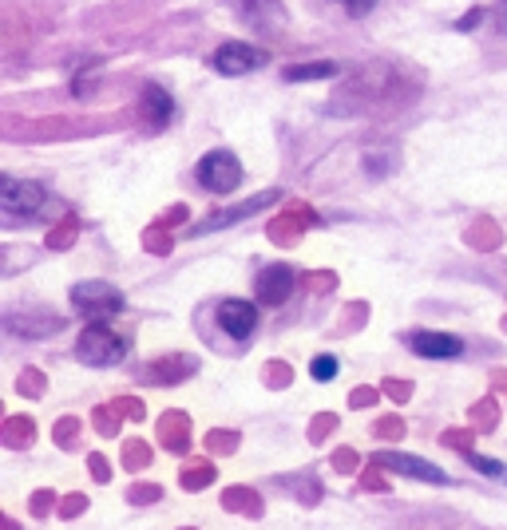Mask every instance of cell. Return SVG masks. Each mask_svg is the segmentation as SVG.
Segmentation results:
<instances>
[{
  "label": "cell",
  "mask_w": 507,
  "mask_h": 530,
  "mask_svg": "<svg viewBox=\"0 0 507 530\" xmlns=\"http://www.w3.org/2000/svg\"><path fill=\"white\" fill-rule=\"evenodd\" d=\"M127 348H131V337L115 332L112 324H104V321H91L88 329L80 332V340H75V356H80L83 364H115V361H123Z\"/></svg>",
  "instance_id": "cell-1"
},
{
  "label": "cell",
  "mask_w": 507,
  "mask_h": 530,
  "mask_svg": "<svg viewBox=\"0 0 507 530\" xmlns=\"http://www.w3.org/2000/svg\"><path fill=\"white\" fill-rule=\"evenodd\" d=\"M72 309L88 321H107V317H120L127 309V297L112 281H80L72 289Z\"/></svg>",
  "instance_id": "cell-2"
},
{
  "label": "cell",
  "mask_w": 507,
  "mask_h": 530,
  "mask_svg": "<svg viewBox=\"0 0 507 530\" xmlns=\"http://www.w3.org/2000/svg\"><path fill=\"white\" fill-rule=\"evenodd\" d=\"M194 178H199V186L210 194H230L242 186V162L222 147L207 151V155L199 159V167H194Z\"/></svg>",
  "instance_id": "cell-3"
},
{
  "label": "cell",
  "mask_w": 507,
  "mask_h": 530,
  "mask_svg": "<svg viewBox=\"0 0 507 530\" xmlns=\"http://www.w3.org/2000/svg\"><path fill=\"white\" fill-rule=\"evenodd\" d=\"M44 202L48 191L40 183H20L12 175L0 178V207L8 218H36V214H44Z\"/></svg>",
  "instance_id": "cell-4"
},
{
  "label": "cell",
  "mask_w": 507,
  "mask_h": 530,
  "mask_svg": "<svg viewBox=\"0 0 507 530\" xmlns=\"http://www.w3.org/2000/svg\"><path fill=\"white\" fill-rule=\"evenodd\" d=\"M277 199H282V194H277V191H261V194H254V199L238 202V207H230V210H214V214H210V218H202L199 226L191 230V238L214 234V230H226V226H238V222H246V218H254V214H261L266 207H274Z\"/></svg>",
  "instance_id": "cell-5"
},
{
  "label": "cell",
  "mask_w": 507,
  "mask_h": 530,
  "mask_svg": "<svg viewBox=\"0 0 507 530\" xmlns=\"http://www.w3.org/2000/svg\"><path fill=\"white\" fill-rule=\"evenodd\" d=\"M269 64V52L258 44H242V40H226L222 48L214 52V67L222 75H250L258 67Z\"/></svg>",
  "instance_id": "cell-6"
},
{
  "label": "cell",
  "mask_w": 507,
  "mask_h": 530,
  "mask_svg": "<svg viewBox=\"0 0 507 530\" xmlns=\"http://www.w3.org/2000/svg\"><path fill=\"white\" fill-rule=\"evenodd\" d=\"M218 329L234 340H246V337H254V329H258V309H254L250 301H238V297L222 301L218 305Z\"/></svg>",
  "instance_id": "cell-7"
},
{
  "label": "cell",
  "mask_w": 507,
  "mask_h": 530,
  "mask_svg": "<svg viewBox=\"0 0 507 530\" xmlns=\"http://www.w3.org/2000/svg\"><path fill=\"white\" fill-rule=\"evenodd\" d=\"M409 348L417 356H425V361H456V356L464 353V340L460 337H448V332H412L409 337Z\"/></svg>",
  "instance_id": "cell-8"
},
{
  "label": "cell",
  "mask_w": 507,
  "mask_h": 530,
  "mask_svg": "<svg viewBox=\"0 0 507 530\" xmlns=\"http://www.w3.org/2000/svg\"><path fill=\"white\" fill-rule=\"evenodd\" d=\"M380 464L388 467V472H401V475H412V479H425V483H452V475L444 472V467H433V464H425V459H417V456H404V451H380Z\"/></svg>",
  "instance_id": "cell-9"
},
{
  "label": "cell",
  "mask_w": 507,
  "mask_h": 530,
  "mask_svg": "<svg viewBox=\"0 0 507 530\" xmlns=\"http://www.w3.org/2000/svg\"><path fill=\"white\" fill-rule=\"evenodd\" d=\"M254 289H258V297L266 305H282L293 293V269L290 265H266L258 273V281H254Z\"/></svg>",
  "instance_id": "cell-10"
},
{
  "label": "cell",
  "mask_w": 507,
  "mask_h": 530,
  "mask_svg": "<svg viewBox=\"0 0 507 530\" xmlns=\"http://www.w3.org/2000/svg\"><path fill=\"white\" fill-rule=\"evenodd\" d=\"M139 107H143V115H147L151 127H167V123L175 119V99H171V91L159 88V83H143Z\"/></svg>",
  "instance_id": "cell-11"
},
{
  "label": "cell",
  "mask_w": 507,
  "mask_h": 530,
  "mask_svg": "<svg viewBox=\"0 0 507 530\" xmlns=\"http://www.w3.org/2000/svg\"><path fill=\"white\" fill-rule=\"evenodd\" d=\"M242 16H246V24L254 32H274L285 24L282 0H246V4H242Z\"/></svg>",
  "instance_id": "cell-12"
},
{
  "label": "cell",
  "mask_w": 507,
  "mask_h": 530,
  "mask_svg": "<svg viewBox=\"0 0 507 530\" xmlns=\"http://www.w3.org/2000/svg\"><path fill=\"white\" fill-rule=\"evenodd\" d=\"M309 218H314V214H309L306 207H293L290 214H282V218L269 226V238H274L277 246H293L298 242V234H301V226H306Z\"/></svg>",
  "instance_id": "cell-13"
},
{
  "label": "cell",
  "mask_w": 507,
  "mask_h": 530,
  "mask_svg": "<svg viewBox=\"0 0 507 530\" xmlns=\"http://www.w3.org/2000/svg\"><path fill=\"white\" fill-rule=\"evenodd\" d=\"M8 329H16L20 337H48V332L60 329V317H56V313H32V317L8 313Z\"/></svg>",
  "instance_id": "cell-14"
},
{
  "label": "cell",
  "mask_w": 507,
  "mask_h": 530,
  "mask_svg": "<svg viewBox=\"0 0 507 530\" xmlns=\"http://www.w3.org/2000/svg\"><path fill=\"white\" fill-rule=\"evenodd\" d=\"M282 75L290 83H309V80H333V75H341V67L333 59H317V64H290Z\"/></svg>",
  "instance_id": "cell-15"
},
{
  "label": "cell",
  "mask_w": 507,
  "mask_h": 530,
  "mask_svg": "<svg viewBox=\"0 0 507 530\" xmlns=\"http://www.w3.org/2000/svg\"><path fill=\"white\" fill-rule=\"evenodd\" d=\"M194 372V356H167L163 364H155L151 369V380H163V384H175L183 380V376Z\"/></svg>",
  "instance_id": "cell-16"
},
{
  "label": "cell",
  "mask_w": 507,
  "mask_h": 530,
  "mask_svg": "<svg viewBox=\"0 0 507 530\" xmlns=\"http://www.w3.org/2000/svg\"><path fill=\"white\" fill-rule=\"evenodd\" d=\"M468 242L480 246V250H495V246H500V234H495L492 222H476V226H472V234H468Z\"/></svg>",
  "instance_id": "cell-17"
},
{
  "label": "cell",
  "mask_w": 507,
  "mask_h": 530,
  "mask_svg": "<svg viewBox=\"0 0 507 530\" xmlns=\"http://www.w3.org/2000/svg\"><path fill=\"white\" fill-rule=\"evenodd\" d=\"M309 376H314V380H333L337 376V356H329V353H321V356H314V364H309Z\"/></svg>",
  "instance_id": "cell-18"
},
{
  "label": "cell",
  "mask_w": 507,
  "mask_h": 530,
  "mask_svg": "<svg viewBox=\"0 0 507 530\" xmlns=\"http://www.w3.org/2000/svg\"><path fill=\"white\" fill-rule=\"evenodd\" d=\"M91 91H99V75H96V72H80V75L72 80V96H75V99H88Z\"/></svg>",
  "instance_id": "cell-19"
},
{
  "label": "cell",
  "mask_w": 507,
  "mask_h": 530,
  "mask_svg": "<svg viewBox=\"0 0 507 530\" xmlns=\"http://www.w3.org/2000/svg\"><path fill=\"white\" fill-rule=\"evenodd\" d=\"M468 464L476 467V472L492 475V479H507V467H503V464H495V459H488V456H476V451H472V456H468Z\"/></svg>",
  "instance_id": "cell-20"
},
{
  "label": "cell",
  "mask_w": 507,
  "mask_h": 530,
  "mask_svg": "<svg viewBox=\"0 0 507 530\" xmlns=\"http://www.w3.org/2000/svg\"><path fill=\"white\" fill-rule=\"evenodd\" d=\"M72 238H75V222L67 218L64 226H56V230H52V238H48V246H52V250H64V246H72Z\"/></svg>",
  "instance_id": "cell-21"
},
{
  "label": "cell",
  "mask_w": 507,
  "mask_h": 530,
  "mask_svg": "<svg viewBox=\"0 0 507 530\" xmlns=\"http://www.w3.org/2000/svg\"><path fill=\"white\" fill-rule=\"evenodd\" d=\"M484 8H468V12H464L460 16V20H456V32H476L480 28V24H484Z\"/></svg>",
  "instance_id": "cell-22"
},
{
  "label": "cell",
  "mask_w": 507,
  "mask_h": 530,
  "mask_svg": "<svg viewBox=\"0 0 507 530\" xmlns=\"http://www.w3.org/2000/svg\"><path fill=\"white\" fill-rule=\"evenodd\" d=\"M20 388H24V396H36V392H40V388H44V376H36V372H28V376H24V380H20Z\"/></svg>",
  "instance_id": "cell-23"
},
{
  "label": "cell",
  "mask_w": 507,
  "mask_h": 530,
  "mask_svg": "<svg viewBox=\"0 0 507 530\" xmlns=\"http://www.w3.org/2000/svg\"><path fill=\"white\" fill-rule=\"evenodd\" d=\"M373 4H377V0H345L349 16H365V12H373Z\"/></svg>",
  "instance_id": "cell-24"
},
{
  "label": "cell",
  "mask_w": 507,
  "mask_h": 530,
  "mask_svg": "<svg viewBox=\"0 0 507 530\" xmlns=\"http://www.w3.org/2000/svg\"><path fill=\"white\" fill-rule=\"evenodd\" d=\"M385 388H388V396H393V400H409V392H412L404 380H388Z\"/></svg>",
  "instance_id": "cell-25"
},
{
  "label": "cell",
  "mask_w": 507,
  "mask_h": 530,
  "mask_svg": "<svg viewBox=\"0 0 507 530\" xmlns=\"http://www.w3.org/2000/svg\"><path fill=\"white\" fill-rule=\"evenodd\" d=\"M495 28H500V36H507V0L495 4Z\"/></svg>",
  "instance_id": "cell-26"
},
{
  "label": "cell",
  "mask_w": 507,
  "mask_h": 530,
  "mask_svg": "<svg viewBox=\"0 0 507 530\" xmlns=\"http://www.w3.org/2000/svg\"><path fill=\"white\" fill-rule=\"evenodd\" d=\"M28 420H12V427H8V440H24V435H28Z\"/></svg>",
  "instance_id": "cell-27"
},
{
  "label": "cell",
  "mask_w": 507,
  "mask_h": 530,
  "mask_svg": "<svg viewBox=\"0 0 507 530\" xmlns=\"http://www.w3.org/2000/svg\"><path fill=\"white\" fill-rule=\"evenodd\" d=\"M269 380H274V384H290V364H274V369H269Z\"/></svg>",
  "instance_id": "cell-28"
},
{
  "label": "cell",
  "mask_w": 507,
  "mask_h": 530,
  "mask_svg": "<svg viewBox=\"0 0 507 530\" xmlns=\"http://www.w3.org/2000/svg\"><path fill=\"white\" fill-rule=\"evenodd\" d=\"M503 329H507V321H503Z\"/></svg>",
  "instance_id": "cell-29"
}]
</instances>
